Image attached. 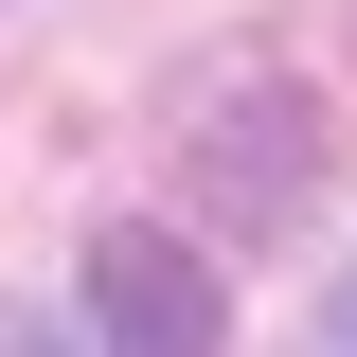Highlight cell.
Listing matches in <instances>:
<instances>
[{
  "label": "cell",
  "mask_w": 357,
  "mask_h": 357,
  "mask_svg": "<svg viewBox=\"0 0 357 357\" xmlns=\"http://www.w3.org/2000/svg\"><path fill=\"white\" fill-rule=\"evenodd\" d=\"M178 178H197V215L215 232H304V197H321V107L286 72H215L197 107H178Z\"/></svg>",
  "instance_id": "cell-1"
},
{
  "label": "cell",
  "mask_w": 357,
  "mask_h": 357,
  "mask_svg": "<svg viewBox=\"0 0 357 357\" xmlns=\"http://www.w3.org/2000/svg\"><path fill=\"white\" fill-rule=\"evenodd\" d=\"M89 357H215V268H197V232H143V215L89 232Z\"/></svg>",
  "instance_id": "cell-2"
},
{
  "label": "cell",
  "mask_w": 357,
  "mask_h": 357,
  "mask_svg": "<svg viewBox=\"0 0 357 357\" xmlns=\"http://www.w3.org/2000/svg\"><path fill=\"white\" fill-rule=\"evenodd\" d=\"M321 357H357V268H340V286H321Z\"/></svg>",
  "instance_id": "cell-3"
}]
</instances>
